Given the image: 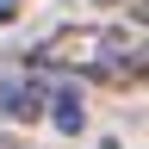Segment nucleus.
<instances>
[{
	"label": "nucleus",
	"instance_id": "7",
	"mask_svg": "<svg viewBox=\"0 0 149 149\" xmlns=\"http://www.w3.org/2000/svg\"><path fill=\"white\" fill-rule=\"evenodd\" d=\"M93 149H124V143H112V137H106V143H93Z\"/></svg>",
	"mask_w": 149,
	"mask_h": 149
},
{
	"label": "nucleus",
	"instance_id": "3",
	"mask_svg": "<svg viewBox=\"0 0 149 149\" xmlns=\"http://www.w3.org/2000/svg\"><path fill=\"white\" fill-rule=\"evenodd\" d=\"M143 68H149V50H143V31H130L124 44H112L100 62L87 68V81H100V87H143Z\"/></svg>",
	"mask_w": 149,
	"mask_h": 149
},
{
	"label": "nucleus",
	"instance_id": "2",
	"mask_svg": "<svg viewBox=\"0 0 149 149\" xmlns=\"http://www.w3.org/2000/svg\"><path fill=\"white\" fill-rule=\"evenodd\" d=\"M50 93H56L50 68L6 74V81H0V112H6V118H25V124H37V118H44V106H50Z\"/></svg>",
	"mask_w": 149,
	"mask_h": 149
},
{
	"label": "nucleus",
	"instance_id": "5",
	"mask_svg": "<svg viewBox=\"0 0 149 149\" xmlns=\"http://www.w3.org/2000/svg\"><path fill=\"white\" fill-rule=\"evenodd\" d=\"M19 19V0H0V25H13Z\"/></svg>",
	"mask_w": 149,
	"mask_h": 149
},
{
	"label": "nucleus",
	"instance_id": "4",
	"mask_svg": "<svg viewBox=\"0 0 149 149\" xmlns=\"http://www.w3.org/2000/svg\"><path fill=\"white\" fill-rule=\"evenodd\" d=\"M44 118H50L56 130H81V124H87V106H81V93H74V87H62V81H56L50 106H44Z\"/></svg>",
	"mask_w": 149,
	"mask_h": 149
},
{
	"label": "nucleus",
	"instance_id": "8",
	"mask_svg": "<svg viewBox=\"0 0 149 149\" xmlns=\"http://www.w3.org/2000/svg\"><path fill=\"white\" fill-rule=\"evenodd\" d=\"M0 149H13V137H0Z\"/></svg>",
	"mask_w": 149,
	"mask_h": 149
},
{
	"label": "nucleus",
	"instance_id": "1",
	"mask_svg": "<svg viewBox=\"0 0 149 149\" xmlns=\"http://www.w3.org/2000/svg\"><path fill=\"white\" fill-rule=\"evenodd\" d=\"M130 31H137V25H130ZM130 31H124V25H62V31H50L25 62H31V68H74V74H87L112 44H124Z\"/></svg>",
	"mask_w": 149,
	"mask_h": 149
},
{
	"label": "nucleus",
	"instance_id": "6",
	"mask_svg": "<svg viewBox=\"0 0 149 149\" xmlns=\"http://www.w3.org/2000/svg\"><path fill=\"white\" fill-rule=\"evenodd\" d=\"M93 6H143V0H93Z\"/></svg>",
	"mask_w": 149,
	"mask_h": 149
}]
</instances>
